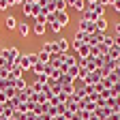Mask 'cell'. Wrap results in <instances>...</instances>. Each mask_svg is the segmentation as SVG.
I'll return each mask as SVG.
<instances>
[{
  "label": "cell",
  "instance_id": "obj_1",
  "mask_svg": "<svg viewBox=\"0 0 120 120\" xmlns=\"http://www.w3.org/2000/svg\"><path fill=\"white\" fill-rule=\"evenodd\" d=\"M0 56H2L4 60H7V62L11 64V69L15 67V64H17V60H19V56H22V52L17 49V47H15V45H4V47L2 49H0Z\"/></svg>",
  "mask_w": 120,
  "mask_h": 120
},
{
  "label": "cell",
  "instance_id": "obj_2",
  "mask_svg": "<svg viewBox=\"0 0 120 120\" xmlns=\"http://www.w3.org/2000/svg\"><path fill=\"white\" fill-rule=\"evenodd\" d=\"M39 62V56L34 54V52H28V54H22L19 56V60H17V64L24 69V71H30L34 64Z\"/></svg>",
  "mask_w": 120,
  "mask_h": 120
},
{
  "label": "cell",
  "instance_id": "obj_3",
  "mask_svg": "<svg viewBox=\"0 0 120 120\" xmlns=\"http://www.w3.org/2000/svg\"><path fill=\"white\" fill-rule=\"evenodd\" d=\"M103 79V71L101 69H94V71H90L86 77H84V82H86V86H94V84H99Z\"/></svg>",
  "mask_w": 120,
  "mask_h": 120
},
{
  "label": "cell",
  "instance_id": "obj_4",
  "mask_svg": "<svg viewBox=\"0 0 120 120\" xmlns=\"http://www.w3.org/2000/svg\"><path fill=\"white\" fill-rule=\"evenodd\" d=\"M77 30H82V32H86V34H92V32H97L94 22H90V19H86V17H82V19L77 22Z\"/></svg>",
  "mask_w": 120,
  "mask_h": 120
},
{
  "label": "cell",
  "instance_id": "obj_5",
  "mask_svg": "<svg viewBox=\"0 0 120 120\" xmlns=\"http://www.w3.org/2000/svg\"><path fill=\"white\" fill-rule=\"evenodd\" d=\"M2 26L9 30V32H13V30H17V26H19V22L15 19V15H11V13H7L4 15V19H2Z\"/></svg>",
  "mask_w": 120,
  "mask_h": 120
},
{
  "label": "cell",
  "instance_id": "obj_6",
  "mask_svg": "<svg viewBox=\"0 0 120 120\" xmlns=\"http://www.w3.org/2000/svg\"><path fill=\"white\" fill-rule=\"evenodd\" d=\"M54 43H56V52H58V54H67V52H69V47H71V41H69V39H64V37L56 39Z\"/></svg>",
  "mask_w": 120,
  "mask_h": 120
},
{
  "label": "cell",
  "instance_id": "obj_7",
  "mask_svg": "<svg viewBox=\"0 0 120 120\" xmlns=\"http://www.w3.org/2000/svg\"><path fill=\"white\" fill-rule=\"evenodd\" d=\"M103 37H105L103 32H92V34H88V41H86V43L90 45V47H97V45L103 43Z\"/></svg>",
  "mask_w": 120,
  "mask_h": 120
},
{
  "label": "cell",
  "instance_id": "obj_8",
  "mask_svg": "<svg viewBox=\"0 0 120 120\" xmlns=\"http://www.w3.org/2000/svg\"><path fill=\"white\" fill-rule=\"evenodd\" d=\"M90 52H92V47H90L88 43H84V45H79V47L75 49V56L77 58H90Z\"/></svg>",
  "mask_w": 120,
  "mask_h": 120
},
{
  "label": "cell",
  "instance_id": "obj_9",
  "mask_svg": "<svg viewBox=\"0 0 120 120\" xmlns=\"http://www.w3.org/2000/svg\"><path fill=\"white\" fill-rule=\"evenodd\" d=\"M24 75H26V71H24V69H22L19 64H15V67H13L11 71H9V79H13V82H15V79L24 77Z\"/></svg>",
  "mask_w": 120,
  "mask_h": 120
},
{
  "label": "cell",
  "instance_id": "obj_10",
  "mask_svg": "<svg viewBox=\"0 0 120 120\" xmlns=\"http://www.w3.org/2000/svg\"><path fill=\"white\" fill-rule=\"evenodd\" d=\"M56 22L64 28V26H69L71 17H69V13H67V11H56Z\"/></svg>",
  "mask_w": 120,
  "mask_h": 120
},
{
  "label": "cell",
  "instance_id": "obj_11",
  "mask_svg": "<svg viewBox=\"0 0 120 120\" xmlns=\"http://www.w3.org/2000/svg\"><path fill=\"white\" fill-rule=\"evenodd\" d=\"M75 60H77V56H73V54H69V52H67V54H60V62H62L67 69L75 64Z\"/></svg>",
  "mask_w": 120,
  "mask_h": 120
},
{
  "label": "cell",
  "instance_id": "obj_12",
  "mask_svg": "<svg viewBox=\"0 0 120 120\" xmlns=\"http://www.w3.org/2000/svg\"><path fill=\"white\" fill-rule=\"evenodd\" d=\"M86 9L92 11V13L97 15V19H99V17H105V7H103V4H99V2H97V4H88Z\"/></svg>",
  "mask_w": 120,
  "mask_h": 120
},
{
  "label": "cell",
  "instance_id": "obj_13",
  "mask_svg": "<svg viewBox=\"0 0 120 120\" xmlns=\"http://www.w3.org/2000/svg\"><path fill=\"white\" fill-rule=\"evenodd\" d=\"M107 26H109L107 17H99V19L94 22V28H97V32H103V34H105V30H107Z\"/></svg>",
  "mask_w": 120,
  "mask_h": 120
},
{
  "label": "cell",
  "instance_id": "obj_14",
  "mask_svg": "<svg viewBox=\"0 0 120 120\" xmlns=\"http://www.w3.org/2000/svg\"><path fill=\"white\" fill-rule=\"evenodd\" d=\"M17 32H19V37H22V39H28V37H30V32H32V28H30V24H26V22H24V24H19V26H17Z\"/></svg>",
  "mask_w": 120,
  "mask_h": 120
},
{
  "label": "cell",
  "instance_id": "obj_15",
  "mask_svg": "<svg viewBox=\"0 0 120 120\" xmlns=\"http://www.w3.org/2000/svg\"><path fill=\"white\" fill-rule=\"evenodd\" d=\"M112 114H114V112H112L109 107H99V109L94 112V116H97L99 120H105V118H109Z\"/></svg>",
  "mask_w": 120,
  "mask_h": 120
},
{
  "label": "cell",
  "instance_id": "obj_16",
  "mask_svg": "<svg viewBox=\"0 0 120 120\" xmlns=\"http://www.w3.org/2000/svg\"><path fill=\"white\" fill-rule=\"evenodd\" d=\"M41 52H45V54H56V43L54 41H43Z\"/></svg>",
  "mask_w": 120,
  "mask_h": 120
},
{
  "label": "cell",
  "instance_id": "obj_17",
  "mask_svg": "<svg viewBox=\"0 0 120 120\" xmlns=\"http://www.w3.org/2000/svg\"><path fill=\"white\" fill-rule=\"evenodd\" d=\"M45 32H47V24H32V34L43 37Z\"/></svg>",
  "mask_w": 120,
  "mask_h": 120
},
{
  "label": "cell",
  "instance_id": "obj_18",
  "mask_svg": "<svg viewBox=\"0 0 120 120\" xmlns=\"http://www.w3.org/2000/svg\"><path fill=\"white\" fill-rule=\"evenodd\" d=\"M58 84H60V86H69V84H73V77H71V75H67V73H60Z\"/></svg>",
  "mask_w": 120,
  "mask_h": 120
},
{
  "label": "cell",
  "instance_id": "obj_19",
  "mask_svg": "<svg viewBox=\"0 0 120 120\" xmlns=\"http://www.w3.org/2000/svg\"><path fill=\"white\" fill-rule=\"evenodd\" d=\"M67 75H71L73 79H79V67H77V64L69 67V69H67Z\"/></svg>",
  "mask_w": 120,
  "mask_h": 120
},
{
  "label": "cell",
  "instance_id": "obj_20",
  "mask_svg": "<svg viewBox=\"0 0 120 120\" xmlns=\"http://www.w3.org/2000/svg\"><path fill=\"white\" fill-rule=\"evenodd\" d=\"M103 45H105L107 49H112L114 45H116V37H109V34H105V37H103Z\"/></svg>",
  "mask_w": 120,
  "mask_h": 120
},
{
  "label": "cell",
  "instance_id": "obj_21",
  "mask_svg": "<svg viewBox=\"0 0 120 120\" xmlns=\"http://www.w3.org/2000/svg\"><path fill=\"white\" fill-rule=\"evenodd\" d=\"M26 86H28V84H26V79H24V77H19V79H15V82H13V88L17 90V92H22Z\"/></svg>",
  "mask_w": 120,
  "mask_h": 120
},
{
  "label": "cell",
  "instance_id": "obj_22",
  "mask_svg": "<svg viewBox=\"0 0 120 120\" xmlns=\"http://www.w3.org/2000/svg\"><path fill=\"white\" fill-rule=\"evenodd\" d=\"M11 7H15V4H13V0H0V13H7Z\"/></svg>",
  "mask_w": 120,
  "mask_h": 120
},
{
  "label": "cell",
  "instance_id": "obj_23",
  "mask_svg": "<svg viewBox=\"0 0 120 120\" xmlns=\"http://www.w3.org/2000/svg\"><path fill=\"white\" fill-rule=\"evenodd\" d=\"M86 7H88V4H86V0H75V2H73V9H75V11H79V13H84Z\"/></svg>",
  "mask_w": 120,
  "mask_h": 120
},
{
  "label": "cell",
  "instance_id": "obj_24",
  "mask_svg": "<svg viewBox=\"0 0 120 120\" xmlns=\"http://www.w3.org/2000/svg\"><path fill=\"white\" fill-rule=\"evenodd\" d=\"M32 7L34 4H30V2H22V11H24L26 17H32Z\"/></svg>",
  "mask_w": 120,
  "mask_h": 120
},
{
  "label": "cell",
  "instance_id": "obj_25",
  "mask_svg": "<svg viewBox=\"0 0 120 120\" xmlns=\"http://www.w3.org/2000/svg\"><path fill=\"white\" fill-rule=\"evenodd\" d=\"M37 56H39V62H43V64H49V56L52 54H45V52H37Z\"/></svg>",
  "mask_w": 120,
  "mask_h": 120
},
{
  "label": "cell",
  "instance_id": "obj_26",
  "mask_svg": "<svg viewBox=\"0 0 120 120\" xmlns=\"http://www.w3.org/2000/svg\"><path fill=\"white\" fill-rule=\"evenodd\" d=\"M107 58H112V60H118V58H120V47H116V45H114V47L107 52Z\"/></svg>",
  "mask_w": 120,
  "mask_h": 120
},
{
  "label": "cell",
  "instance_id": "obj_27",
  "mask_svg": "<svg viewBox=\"0 0 120 120\" xmlns=\"http://www.w3.org/2000/svg\"><path fill=\"white\" fill-rule=\"evenodd\" d=\"M49 30H52V32H56V34H60V30H62V26H60L58 22H52V24H49Z\"/></svg>",
  "mask_w": 120,
  "mask_h": 120
},
{
  "label": "cell",
  "instance_id": "obj_28",
  "mask_svg": "<svg viewBox=\"0 0 120 120\" xmlns=\"http://www.w3.org/2000/svg\"><path fill=\"white\" fill-rule=\"evenodd\" d=\"M0 69H7V71H11V64L7 62V60H4L2 56H0Z\"/></svg>",
  "mask_w": 120,
  "mask_h": 120
},
{
  "label": "cell",
  "instance_id": "obj_29",
  "mask_svg": "<svg viewBox=\"0 0 120 120\" xmlns=\"http://www.w3.org/2000/svg\"><path fill=\"white\" fill-rule=\"evenodd\" d=\"M114 2H116V0H99V4H103L105 9H107V7H112Z\"/></svg>",
  "mask_w": 120,
  "mask_h": 120
},
{
  "label": "cell",
  "instance_id": "obj_30",
  "mask_svg": "<svg viewBox=\"0 0 120 120\" xmlns=\"http://www.w3.org/2000/svg\"><path fill=\"white\" fill-rule=\"evenodd\" d=\"M9 101V97H7V92H2V90H0V105H4Z\"/></svg>",
  "mask_w": 120,
  "mask_h": 120
},
{
  "label": "cell",
  "instance_id": "obj_31",
  "mask_svg": "<svg viewBox=\"0 0 120 120\" xmlns=\"http://www.w3.org/2000/svg\"><path fill=\"white\" fill-rule=\"evenodd\" d=\"M86 75H88V69L86 67H79V79H84Z\"/></svg>",
  "mask_w": 120,
  "mask_h": 120
},
{
  "label": "cell",
  "instance_id": "obj_32",
  "mask_svg": "<svg viewBox=\"0 0 120 120\" xmlns=\"http://www.w3.org/2000/svg\"><path fill=\"white\" fill-rule=\"evenodd\" d=\"M114 32H116V37H120V22L114 24Z\"/></svg>",
  "mask_w": 120,
  "mask_h": 120
},
{
  "label": "cell",
  "instance_id": "obj_33",
  "mask_svg": "<svg viewBox=\"0 0 120 120\" xmlns=\"http://www.w3.org/2000/svg\"><path fill=\"white\" fill-rule=\"evenodd\" d=\"M112 9H114V11H116V13H120V0H116V2H114V4H112Z\"/></svg>",
  "mask_w": 120,
  "mask_h": 120
},
{
  "label": "cell",
  "instance_id": "obj_34",
  "mask_svg": "<svg viewBox=\"0 0 120 120\" xmlns=\"http://www.w3.org/2000/svg\"><path fill=\"white\" fill-rule=\"evenodd\" d=\"M62 2H64V7H73V2H75V0H62Z\"/></svg>",
  "mask_w": 120,
  "mask_h": 120
},
{
  "label": "cell",
  "instance_id": "obj_35",
  "mask_svg": "<svg viewBox=\"0 0 120 120\" xmlns=\"http://www.w3.org/2000/svg\"><path fill=\"white\" fill-rule=\"evenodd\" d=\"M52 120H67V118H64V116H62V114H60V116H54V118H52Z\"/></svg>",
  "mask_w": 120,
  "mask_h": 120
},
{
  "label": "cell",
  "instance_id": "obj_36",
  "mask_svg": "<svg viewBox=\"0 0 120 120\" xmlns=\"http://www.w3.org/2000/svg\"><path fill=\"white\" fill-rule=\"evenodd\" d=\"M99 0H86V4H97Z\"/></svg>",
  "mask_w": 120,
  "mask_h": 120
},
{
  "label": "cell",
  "instance_id": "obj_37",
  "mask_svg": "<svg viewBox=\"0 0 120 120\" xmlns=\"http://www.w3.org/2000/svg\"><path fill=\"white\" fill-rule=\"evenodd\" d=\"M22 2H24V0H13V4H15V7H17V4L22 7Z\"/></svg>",
  "mask_w": 120,
  "mask_h": 120
},
{
  "label": "cell",
  "instance_id": "obj_38",
  "mask_svg": "<svg viewBox=\"0 0 120 120\" xmlns=\"http://www.w3.org/2000/svg\"><path fill=\"white\" fill-rule=\"evenodd\" d=\"M9 120H19V118H17V116H15V114H13V116H11V118H9Z\"/></svg>",
  "mask_w": 120,
  "mask_h": 120
}]
</instances>
